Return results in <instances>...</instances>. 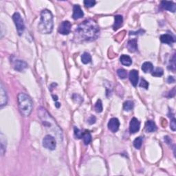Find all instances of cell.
I'll return each mask as SVG.
<instances>
[{
    "label": "cell",
    "mask_w": 176,
    "mask_h": 176,
    "mask_svg": "<svg viewBox=\"0 0 176 176\" xmlns=\"http://www.w3.org/2000/svg\"><path fill=\"white\" fill-rule=\"evenodd\" d=\"M100 34V28L94 20L87 19L78 25L75 31L77 38L84 41L96 39Z\"/></svg>",
    "instance_id": "obj_1"
},
{
    "label": "cell",
    "mask_w": 176,
    "mask_h": 176,
    "mask_svg": "<svg viewBox=\"0 0 176 176\" xmlns=\"http://www.w3.org/2000/svg\"><path fill=\"white\" fill-rule=\"evenodd\" d=\"M38 113L39 117L40 118L43 126L46 128L52 131L53 133L58 137V139L59 140H62L63 134H62L61 129H60V128L59 127L56 121L49 114L47 111L43 107H40L38 110Z\"/></svg>",
    "instance_id": "obj_2"
},
{
    "label": "cell",
    "mask_w": 176,
    "mask_h": 176,
    "mask_svg": "<svg viewBox=\"0 0 176 176\" xmlns=\"http://www.w3.org/2000/svg\"><path fill=\"white\" fill-rule=\"evenodd\" d=\"M54 28L53 15L50 10L45 9L41 11L38 30L41 34H50Z\"/></svg>",
    "instance_id": "obj_3"
},
{
    "label": "cell",
    "mask_w": 176,
    "mask_h": 176,
    "mask_svg": "<svg viewBox=\"0 0 176 176\" xmlns=\"http://www.w3.org/2000/svg\"><path fill=\"white\" fill-rule=\"evenodd\" d=\"M17 102L21 114L24 117L29 116L33 109V102L31 98L25 93H19L17 96Z\"/></svg>",
    "instance_id": "obj_4"
},
{
    "label": "cell",
    "mask_w": 176,
    "mask_h": 176,
    "mask_svg": "<svg viewBox=\"0 0 176 176\" xmlns=\"http://www.w3.org/2000/svg\"><path fill=\"white\" fill-rule=\"evenodd\" d=\"M12 19H13L15 24L16 25V28L18 34L19 36L22 35L25 30V25L22 16L19 12H15L12 15Z\"/></svg>",
    "instance_id": "obj_5"
},
{
    "label": "cell",
    "mask_w": 176,
    "mask_h": 176,
    "mask_svg": "<svg viewBox=\"0 0 176 176\" xmlns=\"http://www.w3.org/2000/svg\"><path fill=\"white\" fill-rule=\"evenodd\" d=\"M43 146L46 149L53 151L56 149V142L54 137L51 135H46L43 139Z\"/></svg>",
    "instance_id": "obj_6"
},
{
    "label": "cell",
    "mask_w": 176,
    "mask_h": 176,
    "mask_svg": "<svg viewBox=\"0 0 176 176\" xmlns=\"http://www.w3.org/2000/svg\"><path fill=\"white\" fill-rule=\"evenodd\" d=\"M72 24L69 21H64L59 25V32L61 35H69L71 32Z\"/></svg>",
    "instance_id": "obj_7"
},
{
    "label": "cell",
    "mask_w": 176,
    "mask_h": 176,
    "mask_svg": "<svg viewBox=\"0 0 176 176\" xmlns=\"http://www.w3.org/2000/svg\"><path fill=\"white\" fill-rule=\"evenodd\" d=\"M12 67H13L15 70H17L19 72H22L28 68V64L25 63V61L22 60H19V59H14L12 60Z\"/></svg>",
    "instance_id": "obj_8"
},
{
    "label": "cell",
    "mask_w": 176,
    "mask_h": 176,
    "mask_svg": "<svg viewBox=\"0 0 176 176\" xmlns=\"http://www.w3.org/2000/svg\"><path fill=\"white\" fill-rule=\"evenodd\" d=\"M140 128V123L136 118H133L129 124V131L131 134H136Z\"/></svg>",
    "instance_id": "obj_9"
},
{
    "label": "cell",
    "mask_w": 176,
    "mask_h": 176,
    "mask_svg": "<svg viewBox=\"0 0 176 176\" xmlns=\"http://www.w3.org/2000/svg\"><path fill=\"white\" fill-rule=\"evenodd\" d=\"M119 127H120V122H119L118 118H112L109 121L108 128L113 133H116L118 131Z\"/></svg>",
    "instance_id": "obj_10"
},
{
    "label": "cell",
    "mask_w": 176,
    "mask_h": 176,
    "mask_svg": "<svg viewBox=\"0 0 176 176\" xmlns=\"http://www.w3.org/2000/svg\"><path fill=\"white\" fill-rule=\"evenodd\" d=\"M129 78L130 80L131 83L134 87H136L138 85V80H139V73L138 71L136 70V69H132L130 71L129 74Z\"/></svg>",
    "instance_id": "obj_11"
},
{
    "label": "cell",
    "mask_w": 176,
    "mask_h": 176,
    "mask_svg": "<svg viewBox=\"0 0 176 176\" xmlns=\"http://www.w3.org/2000/svg\"><path fill=\"white\" fill-rule=\"evenodd\" d=\"M8 103V96L6 94V89H5L4 85L1 83V87H0V106L1 107L6 105Z\"/></svg>",
    "instance_id": "obj_12"
},
{
    "label": "cell",
    "mask_w": 176,
    "mask_h": 176,
    "mask_svg": "<svg viewBox=\"0 0 176 176\" xmlns=\"http://www.w3.org/2000/svg\"><path fill=\"white\" fill-rule=\"evenodd\" d=\"M161 6L163 9L167 10L170 12H175L176 10V4L173 2L162 1L161 2Z\"/></svg>",
    "instance_id": "obj_13"
},
{
    "label": "cell",
    "mask_w": 176,
    "mask_h": 176,
    "mask_svg": "<svg viewBox=\"0 0 176 176\" xmlns=\"http://www.w3.org/2000/svg\"><path fill=\"white\" fill-rule=\"evenodd\" d=\"M84 16V13L83 12L82 9L81 8L79 5H74L73 8V15H72V17L73 19L76 20L79 19H81Z\"/></svg>",
    "instance_id": "obj_14"
},
{
    "label": "cell",
    "mask_w": 176,
    "mask_h": 176,
    "mask_svg": "<svg viewBox=\"0 0 176 176\" xmlns=\"http://www.w3.org/2000/svg\"><path fill=\"white\" fill-rule=\"evenodd\" d=\"M160 41L163 43H166L171 45L175 42V38L169 34H164L160 36Z\"/></svg>",
    "instance_id": "obj_15"
},
{
    "label": "cell",
    "mask_w": 176,
    "mask_h": 176,
    "mask_svg": "<svg viewBox=\"0 0 176 176\" xmlns=\"http://www.w3.org/2000/svg\"><path fill=\"white\" fill-rule=\"evenodd\" d=\"M129 51L130 52H135L138 50V44H137V39H134L129 40L127 45Z\"/></svg>",
    "instance_id": "obj_16"
},
{
    "label": "cell",
    "mask_w": 176,
    "mask_h": 176,
    "mask_svg": "<svg viewBox=\"0 0 176 176\" xmlns=\"http://www.w3.org/2000/svg\"><path fill=\"white\" fill-rule=\"evenodd\" d=\"M123 18L122 15H116L115 16V22L113 25V29L114 30H117L123 25Z\"/></svg>",
    "instance_id": "obj_17"
},
{
    "label": "cell",
    "mask_w": 176,
    "mask_h": 176,
    "mask_svg": "<svg viewBox=\"0 0 176 176\" xmlns=\"http://www.w3.org/2000/svg\"><path fill=\"white\" fill-rule=\"evenodd\" d=\"M145 129L148 133H152L157 130L156 123L152 120H148L145 124Z\"/></svg>",
    "instance_id": "obj_18"
},
{
    "label": "cell",
    "mask_w": 176,
    "mask_h": 176,
    "mask_svg": "<svg viewBox=\"0 0 176 176\" xmlns=\"http://www.w3.org/2000/svg\"><path fill=\"white\" fill-rule=\"evenodd\" d=\"M142 70L144 73H151L154 71V66L151 62H144L142 66Z\"/></svg>",
    "instance_id": "obj_19"
},
{
    "label": "cell",
    "mask_w": 176,
    "mask_h": 176,
    "mask_svg": "<svg viewBox=\"0 0 176 176\" xmlns=\"http://www.w3.org/2000/svg\"><path fill=\"white\" fill-rule=\"evenodd\" d=\"M120 60L121 63H122L123 66H130L132 64V60L131 57L128 55H126V54H123V55H121Z\"/></svg>",
    "instance_id": "obj_20"
},
{
    "label": "cell",
    "mask_w": 176,
    "mask_h": 176,
    "mask_svg": "<svg viewBox=\"0 0 176 176\" xmlns=\"http://www.w3.org/2000/svg\"><path fill=\"white\" fill-rule=\"evenodd\" d=\"M82 138L83 139V142L85 145H88L92 141V136L88 131H85L83 132Z\"/></svg>",
    "instance_id": "obj_21"
},
{
    "label": "cell",
    "mask_w": 176,
    "mask_h": 176,
    "mask_svg": "<svg viewBox=\"0 0 176 176\" xmlns=\"http://www.w3.org/2000/svg\"><path fill=\"white\" fill-rule=\"evenodd\" d=\"M134 107V103L131 100H127L126 102L124 103L123 104V109L126 112H130Z\"/></svg>",
    "instance_id": "obj_22"
},
{
    "label": "cell",
    "mask_w": 176,
    "mask_h": 176,
    "mask_svg": "<svg viewBox=\"0 0 176 176\" xmlns=\"http://www.w3.org/2000/svg\"><path fill=\"white\" fill-rule=\"evenodd\" d=\"M6 150V138H4L3 134H1V154L2 156H4Z\"/></svg>",
    "instance_id": "obj_23"
},
{
    "label": "cell",
    "mask_w": 176,
    "mask_h": 176,
    "mask_svg": "<svg viewBox=\"0 0 176 176\" xmlns=\"http://www.w3.org/2000/svg\"><path fill=\"white\" fill-rule=\"evenodd\" d=\"M81 61L84 64L89 63L92 61V56L88 52H84L81 56Z\"/></svg>",
    "instance_id": "obj_24"
},
{
    "label": "cell",
    "mask_w": 176,
    "mask_h": 176,
    "mask_svg": "<svg viewBox=\"0 0 176 176\" xmlns=\"http://www.w3.org/2000/svg\"><path fill=\"white\" fill-rule=\"evenodd\" d=\"M142 142H143V138L142 136L138 137L136 138L134 141V146L135 147V148L137 149H140L142 147Z\"/></svg>",
    "instance_id": "obj_25"
},
{
    "label": "cell",
    "mask_w": 176,
    "mask_h": 176,
    "mask_svg": "<svg viewBox=\"0 0 176 176\" xmlns=\"http://www.w3.org/2000/svg\"><path fill=\"white\" fill-rule=\"evenodd\" d=\"M95 110L96 112L97 113H100L103 112V104H102V101L101 100L98 99L96 103H95V106H94Z\"/></svg>",
    "instance_id": "obj_26"
},
{
    "label": "cell",
    "mask_w": 176,
    "mask_h": 176,
    "mask_svg": "<svg viewBox=\"0 0 176 176\" xmlns=\"http://www.w3.org/2000/svg\"><path fill=\"white\" fill-rule=\"evenodd\" d=\"M117 74L119 78L121 79H125L127 76V72L124 69H118L117 70Z\"/></svg>",
    "instance_id": "obj_27"
},
{
    "label": "cell",
    "mask_w": 176,
    "mask_h": 176,
    "mask_svg": "<svg viewBox=\"0 0 176 176\" xmlns=\"http://www.w3.org/2000/svg\"><path fill=\"white\" fill-rule=\"evenodd\" d=\"M164 71L161 68H157L154 71L152 72V76H156V77H160L163 75Z\"/></svg>",
    "instance_id": "obj_28"
},
{
    "label": "cell",
    "mask_w": 176,
    "mask_h": 176,
    "mask_svg": "<svg viewBox=\"0 0 176 176\" xmlns=\"http://www.w3.org/2000/svg\"><path fill=\"white\" fill-rule=\"evenodd\" d=\"M83 134V132H82L79 128H77L76 127H74V136L76 138H79V139L82 138Z\"/></svg>",
    "instance_id": "obj_29"
},
{
    "label": "cell",
    "mask_w": 176,
    "mask_h": 176,
    "mask_svg": "<svg viewBox=\"0 0 176 176\" xmlns=\"http://www.w3.org/2000/svg\"><path fill=\"white\" fill-rule=\"evenodd\" d=\"M96 4V2L93 0H85L84 1V4L86 8H92Z\"/></svg>",
    "instance_id": "obj_30"
},
{
    "label": "cell",
    "mask_w": 176,
    "mask_h": 176,
    "mask_svg": "<svg viewBox=\"0 0 176 176\" xmlns=\"http://www.w3.org/2000/svg\"><path fill=\"white\" fill-rule=\"evenodd\" d=\"M170 127L173 131H175L176 130V120L174 116H172L171 120Z\"/></svg>",
    "instance_id": "obj_31"
},
{
    "label": "cell",
    "mask_w": 176,
    "mask_h": 176,
    "mask_svg": "<svg viewBox=\"0 0 176 176\" xmlns=\"http://www.w3.org/2000/svg\"><path fill=\"white\" fill-rule=\"evenodd\" d=\"M140 86L147 90L149 87V83L147 82L146 80H144V79H142L140 83Z\"/></svg>",
    "instance_id": "obj_32"
},
{
    "label": "cell",
    "mask_w": 176,
    "mask_h": 176,
    "mask_svg": "<svg viewBox=\"0 0 176 176\" xmlns=\"http://www.w3.org/2000/svg\"><path fill=\"white\" fill-rule=\"evenodd\" d=\"M88 123H89L90 124H94L96 123V118L94 117V116H92L91 117H90L89 118V120H88Z\"/></svg>",
    "instance_id": "obj_33"
},
{
    "label": "cell",
    "mask_w": 176,
    "mask_h": 176,
    "mask_svg": "<svg viewBox=\"0 0 176 176\" xmlns=\"http://www.w3.org/2000/svg\"><path fill=\"white\" fill-rule=\"evenodd\" d=\"M175 82V79L173 78V76H169V79H168V83H171Z\"/></svg>",
    "instance_id": "obj_34"
},
{
    "label": "cell",
    "mask_w": 176,
    "mask_h": 176,
    "mask_svg": "<svg viewBox=\"0 0 176 176\" xmlns=\"http://www.w3.org/2000/svg\"><path fill=\"white\" fill-rule=\"evenodd\" d=\"M60 105V104H59V103H56V107H60V105Z\"/></svg>",
    "instance_id": "obj_35"
}]
</instances>
